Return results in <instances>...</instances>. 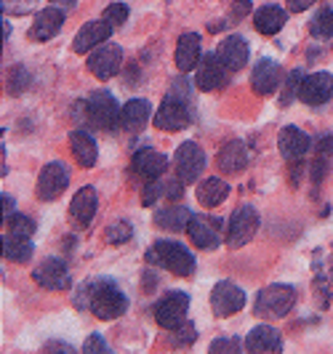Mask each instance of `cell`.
<instances>
[{"mask_svg": "<svg viewBox=\"0 0 333 354\" xmlns=\"http://www.w3.org/2000/svg\"><path fill=\"white\" fill-rule=\"evenodd\" d=\"M83 296L86 301H80V306H86L93 317L105 319H118L128 312V296L120 290V285L109 277H96L91 283L83 285Z\"/></svg>", "mask_w": 333, "mask_h": 354, "instance_id": "cell-1", "label": "cell"}, {"mask_svg": "<svg viewBox=\"0 0 333 354\" xmlns=\"http://www.w3.org/2000/svg\"><path fill=\"white\" fill-rule=\"evenodd\" d=\"M147 264L165 269V272H171L176 277H190L195 272V256L181 243L158 240L155 245H150V250H147Z\"/></svg>", "mask_w": 333, "mask_h": 354, "instance_id": "cell-2", "label": "cell"}, {"mask_svg": "<svg viewBox=\"0 0 333 354\" xmlns=\"http://www.w3.org/2000/svg\"><path fill=\"white\" fill-rule=\"evenodd\" d=\"M296 304V288L294 285H267L256 296V315L262 319H282Z\"/></svg>", "mask_w": 333, "mask_h": 354, "instance_id": "cell-3", "label": "cell"}, {"mask_svg": "<svg viewBox=\"0 0 333 354\" xmlns=\"http://www.w3.org/2000/svg\"><path fill=\"white\" fill-rule=\"evenodd\" d=\"M120 115L123 109L109 91H93L86 99V120L99 131H115L118 125H123Z\"/></svg>", "mask_w": 333, "mask_h": 354, "instance_id": "cell-4", "label": "cell"}, {"mask_svg": "<svg viewBox=\"0 0 333 354\" xmlns=\"http://www.w3.org/2000/svg\"><path fill=\"white\" fill-rule=\"evenodd\" d=\"M259 230V213L253 205H240L229 216L227 224V245L229 248H243L246 243L253 240V234Z\"/></svg>", "mask_w": 333, "mask_h": 354, "instance_id": "cell-5", "label": "cell"}, {"mask_svg": "<svg viewBox=\"0 0 333 354\" xmlns=\"http://www.w3.org/2000/svg\"><path fill=\"white\" fill-rule=\"evenodd\" d=\"M187 312H190V296L181 293V290L165 293V296L155 304V309H152L155 322H158L160 328H165V330H176V328L187 319Z\"/></svg>", "mask_w": 333, "mask_h": 354, "instance_id": "cell-6", "label": "cell"}, {"mask_svg": "<svg viewBox=\"0 0 333 354\" xmlns=\"http://www.w3.org/2000/svg\"><path fill=\"white\" fill-rule=\"evenodd\" d=\"M206 171V152L197 142H184L176 149V176L181 184H197Z\"/></svg>", "mask_w": 333, "mask_h": 354, "instance_id": "cell-7", "label": "cell"}, {"mask_svg": "<svg viewBox=\"0 0 333 354\" xmlns=\"http://www.w3.org/2000/svg\"><path fill=\"white\" fill-rule=\"evenodd\" d=\"M67 184H70V168H67L64 162L53 160V162L40 168L35 192L43 203H51V200H56V197L67 189Z\"/></svg>", "mask_w": 333, "mask_h": 354, "instance_id": "cell-8", "label": "cell"}, {"mask_svg": "<svg viewBox=\"0 0 333 354\" xmlns=\"http://www.w3.org/2000/svg\"><path fill=\"white\" fill-rule=\"evenodd\" d=\"M195 70H197L195 72V86H197L200 91L224 88V86L229 83V75H232V70L216 56V51L203 53V59H200V64H197Z\"/></svg>", "mask_w": 333, "mask_h": 354, "instance_id": "cell-9", "label": "cell"}, {"mask_svg": "<svg viewBox=\"0 0 333 354\" xmlns=\"http://www.w3.org/2000/svg\"><path fill=\"white\" fill-rule=\"evenodd\" d=\"M246 306V290L240 285L222 280L210 290V309L216 317H232Z\"/></svg>", "mask_w": 333, "mask_h": 354, "instance_id": "cell-10", "label": "cell"}, {"mask_svg": "<svg viewBox=\"0 0 333 354\" xmlns=\"http://www.w3.org/2000/svg\"><path fill=\"white\" fill-rule=\"evenodd\" d=\"M123 67V48L118 43H105L93 48L88 56V70L93 72L99 80H112Z\"/></svg>", "mask_w": 333, "mask_h": 354, "instance_id": "cell-11", "label": "cell"}, {"mask_svg": "<svg viewBox=\"0 0 333 354\" xmlns=\"http://www.w3.org/2000/svg\"><path fill=\"white\" fill-rule=\"evenodd\" d=\"M222 218H210V216H197L192 213L190 224H187V234L200 250H216L222 243Z\"/></svg>", "mask_w": 333, "mask_h": 354, "instance_id": "cell-12", "label": "cell"}, {"mask_svg": "<svg viewBox=\"0 0 333 354\" xmlns=\"http://www.w3.org/2000/svg\"><path fill=\"white\" fill-rule=\"evenodd\" d=\"M33 280L46 290H70V272L62 259H46L33 269Z\"/></svg>", "mask_w": 333, "mask_h": 354, "instance_id": "cell-13", "label": "cell"}, {"mask_svg": "<svg viewBox=\"0 0 333 354\" xmlns=\"http://www.w3.org/2000/svg\"><path fill=\"white\" fill-rule=\"evenodd\" d=\"M190 125V109L184 104V99L179 96H168L163 99L155 112V128L160 131H181Z\"/></svg>", "mask_w": 333, "mask_h": 354, "instance_id": "cell-14", "label": "cell"}, {"mask_svg": "<svg viewBox=\"0 0 333 354\" xmlns=\"http://www.w3.org/2000/svg\"><path fill=\"white\" fill-rule=\"evenodd\" d=\"M112 30H115V27H112L107 19L88 21V24H83V27L78 30V35H75V43H72V51H75V53H91L93 48L105 46L107 37L112 35Z\"/></svg>", "mask_w": 333, "mask_h": 354, "instance_id": "cell-15", "label": "cell"}, {"mask_svg": "<svg viewBox=\"0 0 333 354\" xmlns=\"http://www.w3.org/2000/svg\"><path fill=\"white\" fill-rule=\"evenodd\" d=\"M333 93V75L331 72H315V75H307L301 88H298V99L309 106H320L331 99Z\"/></svg>", "mask_w": 333, "mask_h": 354, "instance_id": "cell-16", "label": "cell"}, {"mask_svg": "<svg viewBox=\"0 0 333 354\" xmlns=\"http://www.w3.org/2000/svg\"><path fill=\"white\" fill-rule=\"evenodd\" d=\"M96 211H99V195H96V189L93 187L78 189L70 203V218L75 221V227H80V230L91 227V221L96 218Z\"/></svg>", "mask_w": 333, "mask_h": 354, "instance_id": "cell-17", "label": "cell"}, {"mask_svg": "<svg viewBox=\"0 0 333 354\" xmlns=\"http://www.w3.org/2000/svg\"><path fill=\"white\" fill-rule=\"evenodd\" d=\"M282 80V67L275 62V59H262L256 67H253V75H251V88L259 96H269L275 93V88L280 86Z\"/></svg>", "mask_w": 333, "mask_h": 354, "instance_id": "cell-18", "label": "cell"}, {"mask_svg": "<svg viewBox=\"0 0 333 354\" xmlns=\"http://www.w3.org/2000/svg\"><path fill=\"white\" fill-rule=\"evenodd\" d=\"M309 147H312L309 133H304L296 125H285L280 133H278V149H280L282 158L291 160V162L304 158L309 152Z\"/></svg>", "mask_w": 333, "mask_h": 354, "instance_id": "cell-19", "label": "cell"}, {"mask_svg": "<svg viewBox=\"0 0 333 354\" xmlns=\"http://www.w3.org/2000/svg\"><path fill=\"white\" fill-rule=\"evenodd\" d=\"M64 19H67V14H64V8H59V6L43 8V11L35 17V24H33V30H30V37H33L35 43H46V40H51V37L59 35V30H62Z\"/></svg>", "mask_w": 333, "mask_h": 354, "instance_id": "cell-20", "label": "cell"}, {"mask_svg": "<svg viewBox=\"0 0 333 354\" xmlns=\"http://www.w3.org/2000/svg\"><path fill=\"white\" fill-rule=\"evenodd\" d=\"M216 56H219V59H222V62H224L232 72H240L248 64L251 48H248V43L240 35H229V37H224V40L219 43Z\"/></svg>", "mask_w": 333, "mask_h": 354, "instance_id": "cell-21", "label": "cell"}, {"mask_svg": "<svg viewBox=\"0 0 333 354\" xmlns=\"http://www.w3.org/2000/svg\"><path fill=\"white\" fill-rule=\"evenodd\" d=\"M246 349L251 354H264V352H280L282 349V336L278 328L272 325H256L246 336Z\"/></svg>", "mask_w": 333, "mask_h": 354, "instance_id": "cell-22", "label": "cell"}, {"mask_svg": "<svg viewBox=\"0 0 333 354\" xmlns=\"http://www.w3.org/2000/svg\"><path fill=\"white\" fill-rule=\"evenodd\" d=\"M176 70L179 72H192L200 59H203V48H200V35L197 32H184L176 43Z\"/></svg>", "mask_w": 333, "mask_h": 354, "instance_id": "cell-23", "label": "cell"}, {"mask_svg": "<svg viewBox=\"0 0 333 354\" xmlns=\"http://www.w3.org/2000/svg\"><path fill=\"white\" fill-rule=\"evenodd\" d=\"M131 168H134V174L141 178H158L165 168H168V158L158 152V149H152V147H144L139 149L134 160H131Z\"/></svg>", "mask_w": 333, "mask_h": 354, "instance_id": "cell-24", "label": "cell"}, {"mask_svg": "<svg viewBox=\"0 0 333 354\" xmlns=\"http://www.w3.org/2000/svg\"><path fill=\"white\" fill-rule=\"evenodd\" d=\"M216 165H219V171H222V174H227V176H235V174L246 171L248 168L246 144L243 142H227L222 149H219V155H216Z\"/></svg>", "mask_w": 333, "mask_h": 354, "instance_id": "cell-25", "label": "cell"}, {"mask_svg": "<svg viewBox=\"0 0 333 354\" xmlns=\"http://www.w3.org/2000/svg\"><path fill=\"white\" fill-rule=\"evenodd\" d=\"M70 147H72V158L78 160L83 168H93V165H96V160H99V147H96V139L91 136V131L75 128L70 133Z\"/></svg>", "mask_w": 333, "mask_h": 354, "instance_id": "cell-26", "label": "cell"}, {"mask_svg": "<svg viewBox=\"0 0 333 354\" xmlns=\"http://www.w3.org/2000/svg\"><path fill=\"white\" fill-rule=\"evenodd\" d=\"M285 19H288V11L280 8V6H262L256 14H253V24H256V30L262 32V35H278L282 30V24H285Z\"/></svg>", "mask_w": 333, "mask_h": 354, "instance_id": "cell-27", "label": "cell"}, {"mask_svg": "<svg viewBox=\"0 0 333 354\" xmlns=\"http://www.w3.org/2000/svg\"><path fill=\"white\" fill-rule=\"evenodd\" d=\"M229 197V184L219 176H208L197 184V203L206 208H216Z\"/></svg>", "mask_w": 333, "mask_h": 354, "instance_id": "cell-28", "label": "cell"}, {"mask_svg": "<svg viewBox=\"0 0 333 354\" xmlns=\"http://www.w3.org/2000/svg\"><path fill=\"white\" fill-rule=\"evenodd\" d=\"M120 120H123L125 131H141V128H147V123L152 120V104L147 99H131L123 106Z\"/></svg>", "mask_w": 333, "mask_h": 354, "instance_id": "cell-29", "label": "cell"}, {"mask_svg": "<svg viewBox=\"0 0 333 354\" xmlns=\"http://www.w3.org/2000/svg\"><path fill=\"white\" fill-rule=\"evenodd\" d=\"M190 218H192V211H187V208H181V205H165V208L155 211V224L165 232L187 230Z\"/></svg>", "mask_w": 333, "mask_h": 354, "instance_id": "cell-30", "label": "cell"}, {"mask_svg": "<svg viewBox=\"0 0 333 354\" xmlns=\"http://www.w3.org/2000/svg\"><path fill=\"white\" fill-rule=\"evenodd\" d=\"M33 253H35V245L30 243V240H24V237H3V259H8V261H14V264H27L30 259H33Z\"/></svg>", "mask_w": 333, "mask_h": 354, "instance_id": "cell-31", "label": "cell"}, {"mask_svg": "<svg viewBox=\"0 0 333 354\" xmlns=\"http://www.w3.org/2000/svg\"><path fill=\"white\" fill-rule=\"evenodd\" d=\"M309 35L315 40L333 37V8H320L315 17L309 19Z\"/></svg>", "mask_w": 333, "mask_h": 354, "instance_id": "cell-32", "label": "cell"}, {"mask_svg": "<svg viewBox=\"0 0 333 354\" xmlns=\"http://www.w3.org/2000/svg\"><path fill=\"white\" fill-rule=\"evenodd\" d=\"M6 227H8V234H11V237H24V240H30L37 230L35 218H30V216H24V213H14V216H8Z\"/></svg>", "mask_w": 333, "mask_h": 354, "instance_id": "cell-33", "label": "cell"}, {"mask_svg": "<svg viewBox=\"0 0 333 354\" xmlns=\"http://www.w3.org/2000/svg\"><path fill=\"white\" fill-rule=\"evenodd\" d=\"M304 70H294L285 80H282V93H280V104L288 106L294 99H298V88H301V83H304Z\"/></svg>", "mask_w": 333, "mask_h": 354, "instance_id": "cell-34", "label": "cell"}, {"mask_svg": "<svg viewBox=\"0 0 333 354\" xmlns=\"http://www.w3.org/2000/svg\"><path fill=\"white\" fill-rule=\"evenodd\" d=\"M134 237V227L128 224V221H112L109 227H107V240L112 243V245H123V243H128Z\"/></svg>", "mask_w": 333, "mask_h": 354, "instance_id": "cell-35", "label": "cell"}, {"mask_svg": "<svg viewBox=\"0 0 333 354\" xmlns=\"http://www.w3.org/2000/svg\"><path fill=\"white\" fill-rule=\"evenodd\" d=\"M163 195H165V184H163V181H158V178H147L144 192H141V205L152 208V205H155Z\"/></svg>", "mask_w": 333, "mask_h": 354, "instance_id": "cell-36", "label": "cell"}, {"mask_svg": "<svg viewBox=\"0 0 333 354\" xmlns=\"http://www.w3.org/2000/svg\"><path fill=\"white\" fill-rule=\"evenodd\" d=\"M35 6H37V0H0V8H3V14H8V17H24V14H30Z\"/></svg>", "mask_w": 333, "mask_h": 354, "instance_id": "cell-37", "label": "cell"}, {"mask_svg": "<svg viewBox=\"0 0 333 354\" xmlns=\"http://www.w3.org/2000/svg\"><path fill=\"white\" fill-rule=\"evenodd\" d=\"M171 333H174V336H171V344H174V346H190L195 338H197V328H195L192 322L184 319V322H181L176 330H171Z\"/></svg>", "mask_w": 333, "mask_h": 354, "instance_id": "cell-38", "label": "cell"}, {"mask_svg": "<svg viewBox=\"0 0 333 354\" xmlns=\"http://www.w3.org/2000/svg\"><path fill=\"white\" fill-rule=\"evenodd\" d=\"M246 349V344H240V338H216L210 344V354H237Z\"/></svg>", "mask_w": 333, "mask_h": 354, "instance_id": "cell-39", "label": "cell"}, {"mask_svg": "<svg viewBox=\"0 0 333 354\" xmlns=\"http://www.w3.org/2000/svg\"><path fill=\"white\" fill-rule=\"evenodd\" d=\"M30 86V72L24 67H14L11 75H8V91L11 93H21V91Z\"/></svg>", "mask_w": 333, "mask_h": 354, "instance_id": "cell-40", "label": "cell"}, {"mask_svg": "<svg viewBox=\"0 0 333 354\" xmlns=\"http://www.w3.org/2000/svg\"><path fill=\"white\" fill-rule=\"evenodd\" d=\"M105 19L112 27H120L125 19H128V6H125V3H112V6H107Z\"/></svg>", "mask_w": 333, "mask_h": 354, "instance_id": "cell-41", "label": "cell"}, {"mask_svg": "<svg viewBox=\"0 0 333 354\" xmlns=\"http://www.w3.org/2000/svg\"><path fill=\"white\" fill-rule=\"evenodd\" d=\"M83 352H86V354H107L109 349H107V344L102 341V336H96V333H93L91 338H86Z\"/></svg>", "mask_w": 333, "mask_h": 354, "instance_id": "cell-42", "label": "cell"}, {"mask_svg": "<svg viewBox=\"0 0 333 354\" xmlns=\"http://www.w3.org/2000/svg\"><path fill=\"white\" fill-rule=\"evenodd\" d=\"M251 14V0H235L232 3V19H246Z\"/></svg>", "mask_w": 333, "mask_h": 354, "instance_id": "cell-43", "label": "cell"}, {"mask_svg": "<svg viewBox=\"0 0 333 354\" xmlns=\"http://www.w3.org/2000/svg\"><path fill=\"white\" fill-rule=\"evenodd\" d=\"M181 192H184L181 181H168V184H165V197H168L171 203H176V200L181 197Z\"/></svg>", "mask_w": 333, "mask_h": 354, "instance_id": "cell-44", "label": "cell"}, {"mask_svg": "<svg viewBox=\"0 0 333 354\" xmlns=\"http://www.w3.org/2000/svg\"><path fill=\"white\" fill-rule=\"evenodd\" d=\"M312 3H315V0H288V11H294V14H301V11H307Z\"/></svg>", "mask_w": 333, "mask_h": 354, "instance_id": "cell-45", "label": "cell"}, {"mask_svg": "<svg viewBox=\"0 0 333 354\" xmlns=\"http://www.w3.org/2000/svg\"><path fill=\"white\" fill-rule=\"evenodd\" d=\"M0 203H3V216H14V208H17V200L11 195H3L0 197Z\"/></svg>", "mask_w": 333, "mask_h": 354, "instance_id": "cell-46", "label": "cell"}, {"mask_svg": "<svg viewBox=\"0 0 333 354\" xmlns=\"http://www.w3.org/2000/svg\"><path fill=\"white\" fill-rule=\"evenodd\" d=\"M46 352H64V354H72V346H67V344H46Z\"/></svg>", "mask_w": 333, "mask_h": 354, "instance_id": "cell-47", "label": "cell"}, {"mask_svg": "<svg viewBox=\"0 0 333 354\" xmlns=\"http://www.w3.org/2000/svg\"><path fill=\"white\" fill-rule=\"evenodd\" d=\"M53 6H59V8H75L78 6V0H51Z\"/></svg>", "mask_w": 333, "mask_h": 354, "instance_id": "cell-48", "label": "cell"}, {"mask_svg": "<svg viewBox=\"0 0 333 354\" xmlns=\"http://www.w3.org/2000/svg\"><path fill=\"white\" fill-rule=\"evenodd\" d=\"M8 35H11V24L3 19V37H8Z\"/></svg>", "mask_w": 333, "mask_h": 354, "instance_id": "cell-49", "label": "cell"}]
</instances>
